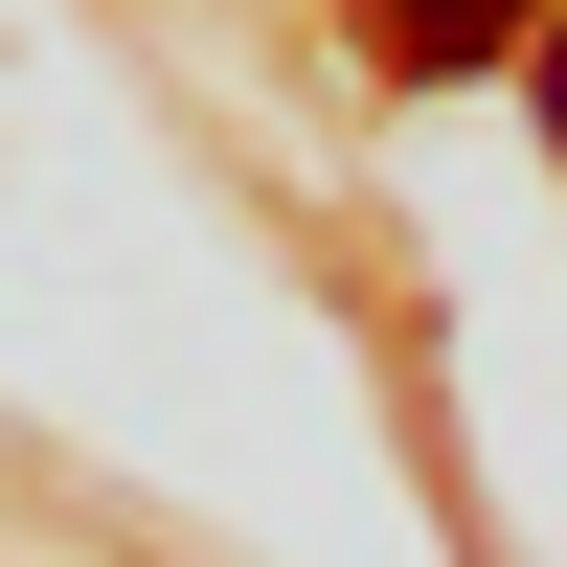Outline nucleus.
Listing matches in <instances>:
<instances>
[{"mask_svg": "<svg viewBox=\"0 0 567 567\" xmlns=\"http://www.w3.org/2000/svg\"><path fill=\"white\" fill-rule=\"evenodd\" d=\"M386 23V69H499V45H545V0H363Z\"/></svg>", "mask_w": 567, "mask_h": 567, "instance_id": "obj_1", "label": "nucleus"}, {"mask_svg": "<svg viewBox=\"0 0 567 567\" xmlns=\"http://www.w3.org/2000/svg\"><path fill=\"white\" fill-rule=\"evenodd\" d=\"M523 91H545V136H567V23H545V45H523Z\"/></svg>", "mask_w": 567, "mask_h": 567, "instance_id": "obj_2", "label": "nucleus"}]
</instances>
